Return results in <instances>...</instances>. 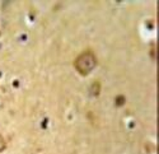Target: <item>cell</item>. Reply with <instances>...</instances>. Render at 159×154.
Returning a JSON list of instances; mask_svg holds the SVG:
<instances>
[{
    "mask_svg": "<svg viewBox=\"0 0 159 154\" xmlns=\"http://www.w3.org/2000/svg\"><path fill=\"white\" fill-rule=\"evenodd\" d=\"M74 66L80 75H88L97 66V57L92 51H84L75 59Z\"/></svg>",
    "mask_w": 159,
    "mask_h": 154,
    "instance_id": "6da1fadb",
    "label": "cell"
},
{
    "mask_svg": "<svg viewBox=\"0 0 159 154\" xmlns=\"http://www.w3.org/2000/svg\"><path fill=\"white\" fill-rule=\"evenodd\" d=\"M99 89H101V85L98 82L93 83V85H92V94L93 96H98L99 94Z\"/></svg>",
    "mask_w": 159,
    "mask_h": 154,
    "instance_id": "7a4b0ae2",
    "label": "cell"
},
{
    "mask_svg": "<svg viewBox=\"0 0 159 154\" xmlns=\"http://www.w3.org/2000/svg\"><path fill=\"white\" fill-rule=\"evenodd\" d=\"M5 147H7V144H5V140H4L3 135L0 134V152H3V150L5 149Z\"/></svg>",
    "mask_w": 159,
    "mask_h": 154,
    "instance_id": "3957f363",
    "label": "cell"
}]
</instances>
